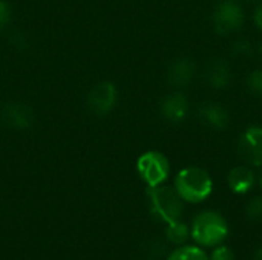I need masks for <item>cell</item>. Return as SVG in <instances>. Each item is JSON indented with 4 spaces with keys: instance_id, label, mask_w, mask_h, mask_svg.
Wrapping results in <instances>:
<instances>
[{
    "instance_id": "cell-3",
    "label": "cell",
    "mask_w": 262,
    "mask_h": 260,
    "mask_svg": "<svg viewBox=\"0 0 262 260\" xmlns=\"http://www.w3.org/2000/svg\"><path fill=\"white\" fill-rule=\"evenodd\" d=\"M229 234V225L218 211L200 213L190 227V236L200 247H218Z\"/></svg>"
},
{
    "instance_id": "cell-15",
    "label": "cell",
    "mask_w": 262,
    "mask_h": 260,
    "mask_svg": "<svg viewBox=\"0 0 262 260\" xmlns=\"http://www.w3.org/2000/svg\"><path fill=\"white\" fill-rule=\"evenodd\" d=\"M167 260H210L206 251L198 245H183L172 251Z\"/></svg>"
},
{
    "instance_id": "cell-11",
    "label": "cell",
    "mask_w": 262,
    "mask_h": 260,
    "mask_svg": "<svg viewBox=\"0 0 262 260\" xmlns=\"http://www.w3.org/2000/svg\"><path fill=\"white\" fill-rule=\"evenodd\" d=\"M195 63L187 58V57H181L177 58L175 61L170 63L169 69H167V83L169 86H172L173 89L180 90L186 86H189L195 77Z\"/></svg>"
},
{
    "instance_id": "cell-19",
    "label": "cell",
    "mask_w": 262,
    "mask_h": 260,
    "mask_svg": "<svg viewBox=\"0 0 262 260\" xmlns=\"http://www.w3.org/2000/svg\"><path fill=\"white\" fill-rule=\"evenodd\" d=\"M246 213L249 216V219L252 221H261L262 219V195L261 196H255L247 202L246 207Z\"/></svg>"
},
{
    "instance_id": "cell-5",
    "label": "cell",
    "mask_w": 262,
    "mask_h": 260,
    "mask_svg": "<svg viewBox=\"0 0 262 260\" xmlns=\"http://www.w3.org/2000/svg\"><path fill=\"white\" fill-rule=\"evenodd\" d=\"M246 20L243 6L236 0H223L216 5L212 23L220 35H232L238 32Z\"/></svg>"
},
{
    "instance_id": "cell-18",
    "label": "cell",
    "mask_w": 262,
    "mask_h": 260,
    "mask_svg": "<svg viewBox=\"0 0 262 260\" xmlns=\"http://www.w3.org/2000/svg\"><path fill=\"white\" fill-rule=\"evenodd\" d=\"M249 90L258 97H262V69H256L249 74L247 81H246Z\"/></svg>"
},
{
    "instance_id": "cell-6",
    "label": "cell",
    "mask_w": 262,
    "mask_h": 260,
    "mask_svg": "<svg viewBox=\"0 0 262 260\" xmlns=\"http://www.w3.org/2000/svg\"><path fill=\"white\" fill-rule=\"evenodd\" d=\"M118 101L117 86L111 81L97 83L88 93V107L97 116L107 115Z\"/></svg>"
},
{
    "instance_id": "cell-12",
    "label": "cell",
    "mask_w": 262,
    "mask_h": 260,
    "mask_svg": "<svg viewBox=\"0 0 262 260\" xmlns=\"http://www.w3.org/2000/svg\"><path fill=\"white\" fill-rule=\"evenodd\" d=\"M201 123L212 130H224L229 126L230 116L224 106L215 101H206L198 110Z\"/></svg>"
},
{
    "instance_id": "cell-20",
    "label": "cell",
    "mask_w": 262,
    "mask_h": 260,
    "mask_svg": "<svg viewBox=\"0 0 262 260\" xmlns=\"http://www.w3.org/2000/svg\"><path fill=\"white\" fill-rule=\"evenodd\" d=\"M209 259L210 260H235V253H233L229 247H226V245H218V247L213 250V253L209 256Z\"/></svg>"
},
{
    "instance_id": "cell-14",
    "label": "cell",
    "mask_w": 262,
    "mask_h": 260,
    "mask_svg": "<svg viewBox=\"0 0 262 260\" xmlns=\"http://www.w3.org/2000/svg\"><path fill=\"white\" fill-rule=\"evenodd\" d=\"M190 238V228L187 224H184L181 219L167 224V230H166V239L170 244L175 245H184L187 242V239Z\"/></svg>"
},
{
    "instance_id": "cell-23",
    "label": "cell",
    "mask_w": 262,
    "mask_h": 260,
    "mask_svg": "<svg viewBox=\"0 0 262 260\" xmlns=\"http://www.w3.org/2000/svg\"><path fill=\"white\" fill-rule=\"evenodd\" d=\"M255 23L262 31V0L259 2V5L256 6V9H255Z\"/></svg>"
},
{
    "instance_id": "cell-7",
    "label": "cell",
    "mask_w": 262,
    "mask_h": 260,
    "mask_svg": "<svg viewBox=\"0 0 262 260\" xmlns=\"http://www.w3.org/2000/svg\"><path fill=\"white\" fill-rule=\"evenodd\" d=\"M238 155L247 166H262V127L252 126L239 136Z\"/></svg>"
},
{
    "instance_id": "cell-13",
    "label": "cell",
    "mask_w": 262,
    "mask_h": 260,
    "mask_svg": "<svg viewBox=\"0 0 262 260\" xmlns=\"http://www.w3.org/2000/svg\"><path fill=\"white\" fill-rule=\"evenodd\" d=\"M255 173L250 169V166H238L233 167L227 176V184L230 190L236 195H246L249 193L255 185Z\"/></svg>"
},
{
    "instance_id": "cell-1",
    "label": "cell",
    "mask_w": 262,
    "mask_h": 260,
    "mask_svg": "<svg viewBox=\"0 0 262 260\" xmlns=\"http://www.w3.org/2000/svg\"><path fill=\"white\" fill-rule=\"evenodd\" d=\"M184 202L198 204L206 201L213 190L210 175L201 167H186L178 172L173 184Z\"/></svg>"
},
{
    "instance_id": "cell-17",
    "label": "cell",
    "mask_w": 262,
    "mask_h": 260,
    "mask_svg": "<svg viewBox=\"0 0 262 260\" xmlns=\"http://www.w3.org/2000/svg\"><path fill=\"white\" fill-rule=\"evenodd\" d=\"M252 52H253V43L247 38H238L232 46V54L239 58L249 57L252 55Z\"/></svg>"
},
{
    "instance_id": "cell-27",
    "label": "cell",
    "mask_w": 262,
    "mask_h": 260,
    "mask_svg": "<svg viewBox=\"0 0 262 260\" xmlns=\"http://www.w3.org/2000/svg\"><path fill=\"white\" fill-rule=\"evenodd\" d=\"M246 2H250V0H246Z\"/></svg>"
},
{
    "instance_id": "cell-24",
    "label": "cell",
    "mask_w": 262,
    "mask_h": 260,
    "mask_svg": "<svg viewBox=\"0 0 262 260\" xmlns=\"http://www.w3.org/2000/svg\"><path fill=\"white\" fill-rule=\"evenodd\" d=\"M255 260H262V248H259V250H258V253H256V257H255Z\"/></svg>"
},
{
    "instance_id": "cell-9",
    "label": "cell",
    "mask_w": 262,
    "mask_h": 260,
    "mask_svg": "<svg viewBox=\"0 0 262 260\" xmlns=\"http://www.w3.org/2000/svg\"><path fill=\"white\" fill-rule=\"evenodd\" d=\"M0 118L2 121L11 127V129H15V130H25V129H29L34 121H35V115H34V110L28 106V104H23V103H6L3 107H2V112H0Z\"/></svg>"
},
{
    "instance_id": "cell-22",
    "label": "cell",
    "mask_w": 262,
    "mask_h": 260,
    "mask_svg": "<svg viewBox=\"0 0 262 260\" xmlns=\"http://www.w3.org/2000/svg\"><path fill=\"white\" fill-rule=\"evenodd\" d=\"M11 41H12V44H14V48H17V49H25L26 48V37L21 34V32H15V34H12L11 35Z\"/></svg>"
},
{
    "instance_id": "cell-10",
    "label": "cell",
    "mask_w": 262,
    "mask_h": 260,
    "mask_svg": "<svg viewBox=\"0 0 262 260\" xmlns=\"http://www.w3.org/2000/svg\"><path fill=\"white\" fill-rule=\"evenodd\" d=\"M203 78L206 84L212 89L221 90L227 87L232 81V69L226 60L213 58L210 60L203 70Z\"/></svg>"
},
{
    "instance_id": "cell-16",
    "label": "cell",
    "mask_w": 262,
    "mask_h": 260,
    "mask_svg": "<svg viewBox=\"0 0 262 260\" xmlns=\"http://www.w3.org/2000/svg\"><path fill=\"white\" fill-rule=\"evenodd\" d=\"M144 251L150 257H163L167 253V245L161 239H149L144 242Z\"/></svg>"
},
{
    "instance_id": "cell-25",
    "label": "cell",
    "mask_w": 262,
    "mask_h": 260,
    "mask_svg": "<svg viewBox=\"0 0 262 260\" xmlns=\"http://www.w3.org/2000/svg\"><path fill=\"white\" fill-rule=\"evenodd\" d=\"M258 52H259V58H261V61H262V44L259 46V51H258Z\"/></svg>"
},
{
    "instance_id": "cell-4",
    "label": "cell",
    "mask_w": 262,
    "mask_h": 260,
    "mask_svg": "<svg viewBox=\"0 0 262 260\" xmlns=\"http://www.w3.org/2000/svg\"><path fill=\"white\" fill-rule=\"evenodd\" d=\"M137 170L140 178L147 184V187H157L166 182L170 175V164L166 155L157 150H149L143 153L137 161Z\"/></svg>"
},
{
    "instance_id": "cell-21",
    "label": "cell",
    "mask_w": 262,
    "mask_h": 260,
    "mask_svg": "<svg viewBox=\"0 0 262 260\" xmlns=\"http://www.w3.org/2000/svg\"><path fill=\"white\" fill-rule=\"evenodd\" d=\"M11 17H12V11L9 3L6 0H0V31H3L9 25Z\"/></svg>"
},
{
    "instance_id": "cell-26",
    "label": "cell",
    "mask_w": 262,
    "mask_h": 260,
    "mask_svg": "<svg viewBox=\"0 0 262 260\" xmlns=\"http://www.w3.org/2000/svg\"><path fill=\"white\" fill-rule=\"evenodd\" d=\"M261 187H262V176H261Z\"/></svg>"
},
{
    "instance_id": "cell-8",
    "label": "cell",
    "mask_w": 262,
    "mask_h": 260,
    "mask_svg": "<svg viewBox=\"0 0 262 260\" xmlns=\"http://www.w3.org/2000/svg\"><path fill=\"white\" fill-rule=\"evenodd\" d=\"M160 112H161V116L166 121H169L172 124H181L189 116L190 103H189L187 97L183 92L177 90V92H172V93L166 95L161 100Z\"/></svg>"
},
{
    "instance_id": "cell-2",
    "label": "cell",
    "mask_w": 262,
    "mask_h": 260,
    "mask_svg": "<svg viewBox=\"0 0 262 260\" xmlns=\"http://www.w3.org/2000/svg\"><path fill=\"white\" fill-rule=\"evenodd\" d=\"M147 202L154 218L164 224L180 221L184 211V201L181 199L175 187H169L164 184L149 187Z\"/></svg>"
}]
</instances>
